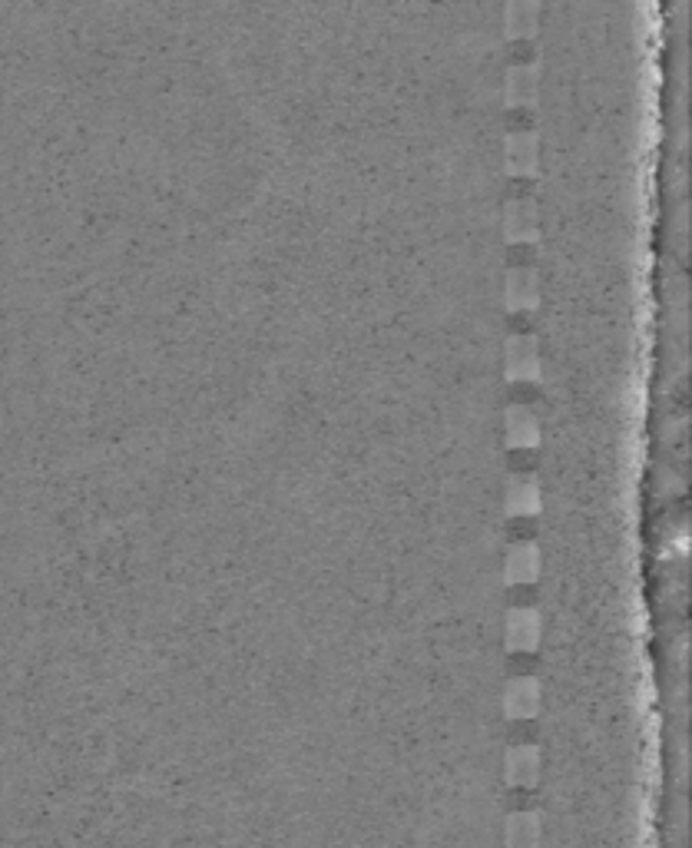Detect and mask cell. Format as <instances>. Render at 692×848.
<instances>
[{"mask_svg":"<svg viewBox=\"0 0 692 848\" xmlns=\"http://www.w3.org/2000/svg\"><path fill=\"white\" fill-rule=\"evenodd\" d=\"M537 842H540V822H537V815L524 812V815H514V819L507 822V845L510 848H537Z\"/></svg>","mask_w":692,"mask_h":848,"instance_id":"obj_1","label":"cell"}]
</instances>
